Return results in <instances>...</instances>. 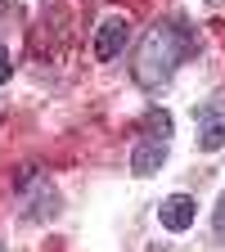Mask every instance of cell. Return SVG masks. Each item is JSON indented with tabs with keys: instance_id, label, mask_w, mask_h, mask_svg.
<instances>
[{
	"instance_id": "cell-5",
	"label": "cell",
	"mask_w": 225,
	"mask_h": 252,
	"mask_svg": "<svg viewBox=\"0 0 225 252\" xmlns=\"http://www.w3.org/2000/svg\"><path fill=\"white\" fill-rule=\"evenodd\" d=\"M158 220H162L167 230H189V225H194V198H189V194H171V198H162Z\"/></svg>"
},
{
	"instance_id": "cell-4",
	"label": "cell",
	"mask_w": 225,
	"mask_h": 252,
	"mask_svg": "<svg viewBox=\"0 0 225 252\" xmlns=\"http://www.w3.org/2000/svg\"><path fill=\"white\" fill-rule=\"evenodd\" d=\"M126 32H131V23L122 14H108L99 23V32H95V59H117V50L126 45Z\"/></svg>"
},
{
	"instance_id": "cell-8",
	"label": "cell",
	"mask_w": 225,
	"mask_h": 252,
	"mask_svg": "<svg viewBox=\"0 0 225 252\" xmlns=\"http://www.w3.org/2000/svg\"><path fill=\"white\" fill-rule=\"evenodd\" d=\"M212 5H225V0H212Z\"/></svg>"
},
{
	"instance_id": "cell-1",
	"label": "cell",
	"mask_w": 225,
	"mask_h": 252,
	"mask_svg": "<svg viewBox=\"0 0 225 252\" xmlns=\"http://www.w3.org/2000/svg\"><path fill=\"white\" fill-rule=\"evenodd\" d=\"M185 32L176 27V23H158V27H149V36L140 41V50H135V81L144 86V90H162L171 77H176V68H180V59H185Z\"/></svg>"
},
{
	"instance_id": "cell-9",
	"label": "cell",
	"mask_w": 225,
	"mask_h": 252,
	"mask_svg": "<svg viewBox=\"0 0 225 252\" xmlns=\"http://www.w3.org/2000/svg\"><path fill=\"white\" fill-rule=\"evenodd\" d=\"M0 252H5V248H0Z\"/></svg>"
},
{
	"instance_id": "cell-7",
	"label": "cell",
	"mask_w": 225,
	"mask_h": 252,
	"mask_svg": "<svg viewBox=\"0 0 225 252\" xmlns=\"http://www.w3.org/2000/svg\"><path fill=\"white\" fill-rule=\"evenodd\" d=\"M9 72H14V63H9V54L0 50V81H9Z\"/></svg>"
},
{
	"instance_id": "cell-6",
	"label": "cell",
	"mask_w": 225,
	"mask_h": 252,
	"mask_svg": "<svg viewBox=\"0 0 225 252\" xmlns=\"http://www.w3.org/2000/svg\"><path fill=\"white\" fill-rule=\"evenodd\" d=\"M212 220H216V234L225 239V194H221V203H216V216H212Z\"/></svg>"
},
{
	"instance_id": "cell-3",
	"label": "cell",
	"mask_w": 225,
	"mask_h": 252,
	"mask_svg": "<svg viewBox=\"0 0 225 252\" xmlns=\"http://www.w3.org/2000/svg\"><path fill=\"white\" fill-rule=\"evenodd\" d=\"M198 149L203 153L225 149V94H216L198 108Z\"/></svg>"
},
{
	"instance_id": "cell-2",
	"label": "cell",
	"mask_w": 225,
	"mask_h": 252,
	"mask_svg": "<svg viewBox=\"0 0 225 252\" xmlns=\"http://www.w3.org/2000/svg\"><path fill=\"white\" fill-rule=\"evenodd\" d=\"M167 149H171V117H167V113H162V117H149V122H144V140H140L135 153H131L135 176H153L158 167H162Z\"/></svg>"
}]
</instances>
